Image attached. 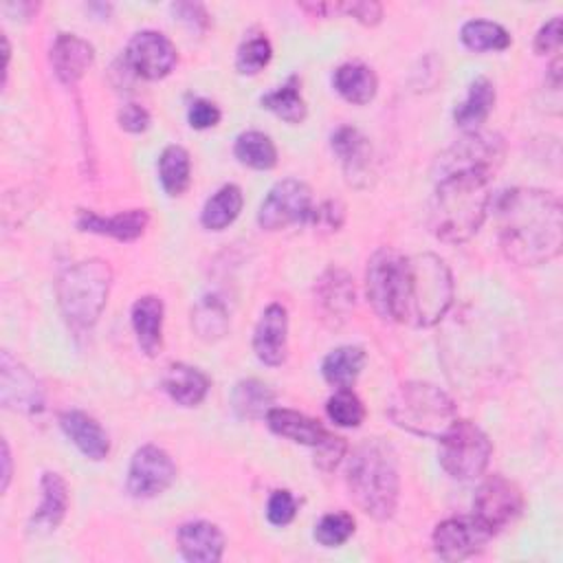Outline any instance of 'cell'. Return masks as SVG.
<instances>
[{
  "label": "cell",
  "mask_w": 563,
  "mask_h": 563,
  "mask_svg": "<svg viewBox=\"0 0 563 563\" xmlns=\"http://www.w3.org/2000/svg\"><path fill=\"white\" fill-rule=\"evenodd\" d=\"M365 292L383 319L429 328L453 303V277L444 260L433 253L400 255L385 246L367 262Z\"/></svg>",
  "instance_id": "cell-1"
},
{
  "label": "cell",
  "mask_w": 563,
  "mask_h": 563,
  "mask_svg": "<svg viewBox=\"0 0 563 563\" xmlns=\"http://www.w3.org/2000/svg\"><path fill=\"white\" fill-rule=\"evenodd\" d=\"M499 244L519 266L554 260L563 244V211L554 194L534 187L508 189L497 202Z\"/></svg>",
  "instance_id": "cell-2"
},
{
  "label": "cell",
  "mask_w": 563,
  "mask_h": 563,
  "mask_svg": "<svg viewBox=\"0 0 563 563\" xmlns=\"http://www.w3.org/2000/svg\"><path fill=\"white\" fill-rule=\"evenodd\" d=\"M488 185L490 176L477 172H453L440 176L429 202L431 233L446 244L471 240L488 213Z\"/></svg>",
  "instance_id": "cell-3"
},
{
  "label": "cell",
  "mask_w": 563,
  "mask_h": 563,
  "mask_svg": "<svg viewBox=\"0 0 563 563\" xmlns=\"http://www.w3.org/2000/svg\"><path fill=\"white\" fill-rule=\"evenodd\" d=\"M347 488L356 506L383 521L398 504L400 479L391 449L380 440H367L352 451L347 462Z\"/></svg>",
  "instance_id": "cell-4"
},
{
  "label": "cell",
  "mask_w": 563,
  "mask_h": 563,
  "mask_svg": "<svg viewBox=\"0 0 563 563\" xmlns=\"http://www.w3.org/2000/svg\"><path fill=\"white\" fill-rule=\"evenodd\" d=\"M112 286L106 260L90 257L68 266L57 279V303L73 328H90L101 317Z\"/></svg>",
  "instance_id": "cell-5"
},
{
  "label": "cell",
  "mask_w": 563,
  "mask_h": 563,
  "mask_svg": "<svg viewBox=\"0 0 563 563\" xmlns=\"http://www.w3.org/2000/svg\"><path fill=\"white\" fill-rule=\"evenodd\" d=\"M391 422L409 433L442 438L457 420V411L446 391L431 383H402L387 405Z\"/></svg>",
  "instance_id": "cell-6"
},
{
  "label": "cell",
  "mask_w": 563,
  "mask_h": 563,
  "mask_svg": "<svg viewBox=\"0 0 563 563\" xmlns=\"http://www.w3.org/2000/svg\"><path fill=\"white\" fill-rule=\"evenodd\" d=\"M440 440L442 468L462 482L479 477L490 462V440L471 420H455Z\"/></svg>",
  "instance_id": "cell-7"
},
{
  "label": "cell",
  "mask_w": 563,
  "mask_h": 563,
  "mask_svg": "<svg viewBox=\"0 0 563 563\" xmlns=\"http://www.w3.org/2000/svg\"><path fill=\"white\" fill-rule=\"evenodd\" d=\"M506 154L504 139L495 132L471 130L446 147L435 161V174L446 176L453 172H477L493 176Z\"/></svg>",
  "instance_id": "cell-8"
},
{
  "label": "cell",
  "mask_w": 563,
  "mask_h": 563,
  "mask_svg": "<svg viewBox=\"0 0 563 563\" xmlns=\"http://www.w3.org/2000/svg\"><path fill=\"white\" fill-rule=\"evenodd\" d=\"M314 205L312 191L303 180L284 178L271 187L260 205L257 222L266 231H279L297 222L310 220Z\"/></svg>",
  "instance_id": "cell-9"
},
{
  "label": "cell",
  "mask_w": 563,
  "mask_h": 563,
  "mask_svg": "<svg viewBox=\"0 0 563 563\" xmlns=\"http://www.w3.org/2000/svg\"><path fill=\"white\" fill-rule=\"evenodd\" d=\"M475 517L495 534L510 526L523 508V495L519 486L504 475H490L475 493Z\"/></svg>",
  "instance_id": "cell-10"
},
{
  "label": "cell",
  "mask_w": 563,
  "mask_h": 563,
  "mask_svg": "<svg viewBox=\"0 0 563 563\" xmlns=\"http://www.w3.org/2000/svg\"><path fill=\"white\" fill-rule=\"evenodd\" d=\"M0 402L15 413H37L44 409L42 383L9 350L0 354Z\"/></svg>",
  "instance_id": "cell-11"
},
{
  "label": "cell",
  "mask_w": 563,
  "mask_h": 563,
  "mask_svg": "<svg viewBox=\"0 0 563 563\" xmlns=\"http://www.w3.org/2000/svg\"><path fill=\"white\" fill-rule=\"evenodd\" d=\"M176 479V464L172 457L154 446L145 444L134 451L128 471V490L136 499H150L165 493Z\"/></svg>",
  "instance_id": "cell-12"
},
{
  "label": "cell",
  "mask_w": 563,
  "mask_h": 563,
  "mask_svg": "<svg viewBox=\"0 0 563 563\" xmlns=\"http://www.w3.org/2000/svg\"><path fill=\"white\" fill-rule=\"evenodd\" d=\"M493 532L473 517H451L435 526L433 550L444 561H462L484 550Z\"/></svg>",
  "instance_id": "cell-13"
},
{
  "label": "cell",
  "mask_w": 563,
  "mask_h": 563,
  "mask_svg": "<svg viewBox=\"0 0 563 563\" xmlns=\"http://www.w3.org/2000/svg\"><path fill=\"white\" fill-rule=\"evenodd\" d=\"M176 46L158 31H139L125 48V64L145 79H161L176 66Z\"/></svg>",
  "instance_id": "cell-14"
},
{
  "label": "cell",
  "mask_w": 563,
  "mask_h": 563,
  "mask_svg": "<svg viewBox=\"0 0 563 563\" xmlns=\"http://www.w3.org/2000/svg\"><path fill=\"white\" fill-rule=\"evenodd\" d=\"M288 350V312L282 303H271L253 332V352L264 365H282Z\"/></svg>",
  "instance_id": "cell-15"
},
{
  "label": "cell",
  "mask_w": 563,
  "mask_h": 563,
  "mask_svg": "<svg viewBox=\"0 0 563 563\" xmlns=\"http://www.w3.org/2000/svg\"><path fill=\"white\" fill-rule=\"evenodd\" d=\"M95 59V48L75 33H59L51 46V64L57 79L75 86Z\"/></svg>",
  "instance_id": "cell-16"
},
{
  "label": "cell",
  "mask_w": 563,
  "mask_h": 563,
  "mask_svg": "<svg viewBox=\"0 0 563 563\" xmlns=\"http://www.w3.org/2000/svg\"><path fill=\"white\" fill-rule=\"evenodd\" d=\"M150 222V216L145 209H130L121 211L117 216H99L90 209H79L77 213V227L79 231L108 235L121 242H132L143 235L145 227Z\"/></svg>",
  "instance_id": "cell-17"
},
{
  "label": "cell",
  "mask_w": 563,
  "mask_h": 563,
  "mask_svg": "<svg viewBox=\"0 0 563 563\" xmlns=\"http://www.w3.org/2000/svg\"><path fill=\"white\" fill-rule=\"evenodd\" d=\"M330 143L343 165L347 180L356 187L365 185L367 176H369L372 147H369V141L361 134V130H356L352 125H341L334 130Z\"/></svg>",
  "instance_id": "cell-18"
},
{
  "label": "cell",
  "mask_w": 563,
  "mask_h": 563,
  "mask_svg": "<svg viewBox=\"0 0 563 563\" xmlns=\"http://www.w3.org/2000/svg\"><path fill=\"white\" fill-rule=\"evenodd\" d=\"M40 490H42V501L29 521L31 534L53 532L62 523L68 510V486L59 473H53V471L42 473Z\"/></svg>",
  "instance_id": "cell-19"
},
{
  "label": "cell",
  "mask_w": 563,
  "mask_h": 563,
  "mask_svg": "<svg viewBox=\"0 0 563 563\" xmlns=\"http://www.w3.org/2000/svg\"><path fill=\"white\" fill-rule=\"evenodd\" d=\"M178 548L187 561L216 563L224 552V534L209 521H189L178 528Z\"/></svg>",
  "instance_id": "cell-20"
},
{
  "label": "cell",
  "mask_w": 563,
  "mask_h": 563,
  "mask_svg": "<svg viewBox=\"0 0 563 563\" xmlns=\"http://www.w3.org/2000/svg\"><path fill=\"white\" fill-rule=\"evenodd\" d=\"M59 427L88 460L99 462L108 455V451H110L108 433L92 416L70 409L59 416Z\"/></svg>",
  "instance_id": "cell-21"
},
{
  "label": "cell",
  "mask_w": 563,
  "mask_h": 563,
  "mask_svg": "<svg viewBox=\"0 0 563 563\" xmlns=\"http://www.w3.org/2000/svg\"><path fill=\"white\" fill-rule=\"evenodd\" d=\"M314 297L321 308V312L328 319L343 321L347 312L354 308V284L352 277L343 268H328L317 286H314Z\"/></svg>",
  "instance_id": "cell-22"
},
{
  "label": "cell",
  "mask_w": 563,
  "mask_h": 563,
  "mask_svg": "<svg viewBox=\"0 0 563 563\" xmlns=\"http://www.w3.org/2000/svg\"><path fill=\"white\" fill-rule=\"evenodd\" d=\"M266 422L277 435L288 438L299 444H306V446H314V449L330 435L319 420H314L306 413H299L295 409L273 407L266 413Z\"/></svg>",
  "instance_id": "cell-23"
},
{
  "label": "cell",
  "mask_w": 563,
  "mask_h": 563,
  "mask_svg": "<svg viewBox=\"0 0 563 563\" xmlns=\"http://www.w3.org/2000/svg\"><path fill=\"white\" fill-rule=\"evenodd\" d=\"M163 301L156 295H145L132 306V328L147 356H156L163 345Z\"/></svg>",
  "instance_id": "cell-24"
},
{
  "label": "cell",
  "mask_w": 563,
  "mask_h": 563,
  "mask_svg": "<svg viewBox=\"0 0 563 563\" xmlns=\"http://www.w3.org/2000/svg\"><path fill=\"white\" fill-rule=\"evenodd\" d=\"M163 387L174 402L183 407H196L209 391V378L198 367L187 363H172L163 376Z\"/></svg>",
  "instance_id": "cell-25"
},
{
  "label": "cell",
  "mask_w": 563,
  "mask_h": 563,
  "mask_svg": "<svg viewBox=\"0 0 563 563\" xmlns=\"http://www.w3.org/2000/svg\"><path fill=\"white\" fill-rule=\"evenodd\" d=\"M334 90L354 106H365L374 99L378 90V79L374 70L361 62L341 64L332 75Z\"/></svg>",
  "instance_id": "cell-26"
},
{
  "label": "cell",
  "mask_w": 563,
  "mask_h": 563,
  "mask_svg": "<svg viewBox=\"0 0 563 563\" xmlns=\"http://www.w3.org/2000/svg\"><path fill=\"white\" fill-rule=\"evenodd\" d=\"M495 106V86L490 79L486 77H477L471 81L468 92L464 97V101H460L453 110V121L455 125H460L462 130H477L486 117L490 114Z\"/></svg>",
  "instance_id": "cell-27"
},
{
  "label": "cell",
  "mask_w": 563,
  "mask_h": 563,
  "mask_svg": "<svg viewBox=\"0 0 563 563\" xmlns=\"http://www.w3.org/2000/svg\"><path fill=\"white\" fill-rule=\"evenodd\" d=\"M365 365V352L356 345H341L332 350L323 363H321V374L325 383H330L336 389L352 387L356 376L361 374Z\"/></svg>",
  "instance_id": "cell-28"
},
{
  "label": "cell",
  "mask_w": 563,
  "mask_h": 563,
  "mask_svg": "<svg viewBox=\"0 0 563 563\" xmlns=\"http://www.w3.org/2000/svg\"><path fill=\"white\" fill-rule=\"evenodd\" d=\"M273 402H275L273 389L255 378L240 380L231 394V405L235 413L246 420L266 418V413L273 409Z\"/></svg>",
  "instance_id": "cell-29"
},
{
  "label": "cell",
  "mask_w": 563,
  "mask_h": 563,
  "mask_svg": "<svg viewBox=\"0 0 563 563\" xmlns=\"http://www.w3.org/2000/svg\"><path fill=\"white\" fill-rule=\"evenodd\" d=\"M242 191L238 185H224L220 187L202 207L200 222L209 231H222L227 229L242 211Z\"/></svg>",
  "instance_id": "cell-30"
},
{
  "label": "cell",
  "mask_w": 563,
  "mask_h": 563,
  "mask_svg": "<svg viewBox=\"0 0 563 563\" xmlns=\"http://www.w3.org/2000/svg\"><path fill=\"white\" fill-rule=\"evenodd\" d=\"M158 178L169 196H180L191 180V161L185 147L167 145L158 156Z\"/></svg>",
  "instance_id": "cell-31"
},
{
  "label": "cell",
  "mask_w": 563,
  "mask_h": 563,
  "mask_svg": "<svg viewBox=\"0 0 563 563\" xmlns=\"http://www.w3.org/2000/svg\"><path fill=\"white\" fill-rule=\"evenodd\" d=\"M235 158L253 169H271L277 163V147L268 134L249 130L235 139Z\"/></svg>",
  "instance_id": "cell-32"
},
{
  "label": "cell",
  "mask_w": 563,
  "mask_h": 563,
  "mask_svg": "<svg viewBox=\"0 0 563 563\" xmlns=\"http://www.w3.org/2000/svg\"><path fill=\"white\" fill-rule=\"evenodd\" d=\"M191 328L202 341H218L229 330V314L218 297H202L191 310Z\"/></svg>",
  "instance_id": "cell-33"
},
{
  "label": "cell",
  "mask_w": 563,
  "mask_h": 563,
  "mask_svg": "<svg viewBox=\"0 0 563 563\" xmlns=\"http://www.w3.org/2000/svg\"><path fill=\"white\" fill-rule=\"evenodd\" d=\"M262 106L284 119L286 123H301L306 119V101L299 92L297 77H290L279 88L266 92L262 97Z\"/></svg>",
  "instance_id": "cell-34"
},
{
  "label": "cell",
  "mask_w": 563,
  "mask_h": 563,
  "mask_svg": "<svg viewBox=\"0 0 563 563\" xmlns=\"http://www.w3.org/2000/svg\"><path fill=\"white\" fill-rule=\"evenodd\" d=\"M460 40L466 48L475 53L504 51L510 46L508 31L490 20H468L460 31Z\"/></svg>",
  "instance_id": "cell-35"
},
{
  "label": "cell",
  "mask_w": 563,
  "mask_h": 563,
  "mask_svg": "<svg viewBox=\"0 0 563 563\" xmlns=\"http://www.w3.org/2000/svg\"><path fill=\"white\" fill-rule=\"evenodd\" d=\"M328 418L339 427H358L365 418V407L361 398L350 389H336L325 402Z\"/></svg>",
  "instance_id": "cell-36"
},
{
  "label": "cell",
  "mask_w": 563,
  "mask_h": 563,
  "mask_svg": "<svg viewBox=\"0 0 563 563\" xmlns=\"http://www.w3.org/2000/svg\"><path fill=\"white\" fill-rule=\"evenodd\" d=\"M354 534V519L347 512H328L314 526V539L323 548L343 545Z\"/></svg>",
  "instance_id": "cell-37"
},
{
  "label": "cell",
  "mask_w": 563,
  "mask_h": 563,
  "mask_svg": "<svg viewBox=\"0 0 563 563\" xmlns=\"http://www.w3.org/2000/svg\"><path fill=\"white\" fill-rule=\"evenodd\" d=\"M273 57V48L271 42L266 37H251L246 40L235 55V68L242 75H257Z\"/></svg>",
  "instance_id": "cell-38"
},
{
  "label": "cell",
  "mask_w": 563,
  "mask_h": 563,
  "mask_svg": "<svg viewBox=\"0 0 563 563\" xmlns=\"http://www.w3.org/2000/svg\"><path fill=\"white\" fill-rule=\"evenodd\" d=\"M345 13L358 20L365 26H374L383 18V7L378 2H367V0H354V2H330V13Z\"/></svg>",
  "instance_id": "cell-39"
},
{
  "label": "cell",
  "mask_w": 563,
  "mask_h": 563,
  "mask_svg": "<svg viewBox=\"0 0 563 563\" xmlns=\"http://www.w3.org/2000/svg\"><path fill=\"white\" fill-rule=\"evenodd\" d=\"M297 515V501L288 490H273L266 506V517L273 526H288Z\"/></svg>",
  "instance_id": "cell-40"
},
{
  "label": "cell",
  "mask_w": 563,
  "mask_h": 563,
  "mask_svg": "<svg viewBox=\"0 0 563 563\" xmlns=\"http://www.w3.org/2000/svg\"><path fill=\"white\" fill-rule=\"evenodd\" d=\"M343 218H345V209L339 200H325L319 207H314L310 213V222L325 231H336L343 224Z\"/></svg>",
  "instance_id": "cell-41"
},
{
  "label": "cell",
  "mask_w": 563,
  "mask_h": 563,
  "mask_svg": "<svg viewBox=\"0 0 563 563\" xmlns=\"http://www.w3.org/2000/svg\"><path fill=\"white\" fill-rule=\"evenodd\" d=\"M187 121L196 130H207V128L218 125L220 110H218V106L213 101L196 99V101H191V106L187 110Z\"/></svg>",
  "instance_id": "cell-42"
},
{
  "label": "cell",
  "mask_w": 563,
  "mask_h": 563,
  "mask_svg": "<svg viewBox=\"0 0 563 563\" xmlns=\"http://www.w3.org/2000/svg\"><path fill=\"white\" fill-rule=\"evenodd\" d=\"M345 442L343 438L339 435H328L319 446H317V455H314V464L321 468V471H332L339 460L345 455Z\"/></svg>",
  "instance_id": "cell-43"
},
{
  "label": "cell",
  "mask_w": 563,
  "mask_h": 563,
  "mask_svg": "<svg viewBox=\"0 0 563 563\" xmlns=\"http://www.w3.org/2000/svg\"><path fill=\"white\" fill-rule=\"evenodd\" d=\"M117 121H119L121 130L139 134V132H145L150 128V112L143 106H139V103H125L119 110Z\"/></svg>",
  "instance_id": "cell-44"
},
{
  "label": "cell",
  "mask_w": 563,
  "mask_h": 563,
  "mask_svg": "<svg viewBox=\"0 0 563 563\" xmlns=\"http://www.w3.org/2000/svg\"><path fill=\"white\" fill-rule=\"evenodd\" d=\"M559 46H561V18L554 15L534 35V51L539 55H545V53H554Z\"/></svg>",
  "instance_id": "cell-45"
},
{
  "label": "cell",
  "mask_w": 563,
  "mask_h": 563,
  "mask_svg": "<svg viewBox=\"0 0 563 563\" xmlns=\"http://www.w3.org/2000/svg\"><path fill=\"white\" fill-rule=\"evenodd\" d=\"M172 11L176 13L178 20L187 22L191 29H205L209 22L205 7L196 4V2H176V4H172Z\"/></svg>",
  "instance_id": "cell-46"
},
{
  "label": "cell",
  "mask_w": 563,
  "mask_h": 563,
  "mask_svg": "<svg viewBox=\"0 0 563 563\" xmlns=\"http://www.w3.org/2000/svg\"><path fill=\"white\" fill-rule=\"evenodd\" d=\"M2 490L9 488L11 482V453H9V444L7 440H2Z\"/></svg>",
  "instance_id": "cell-47"
},
{
  "label": "cell",
  "mask_w": 563,
  "mask_h": 563,
  "mask_svg": "<svg viewBox=\"0 0 563 563\" xmlns=\"http://www.w3.org/2000/svg\"><path fill=\"white\" fill-rule=\"evenodd\" d=\"M550 81H552V88L559 90V86H561V57H554V62L550 66Z\"/></svg>",
  "instance_id": "cell-48"
}]
</instances>
